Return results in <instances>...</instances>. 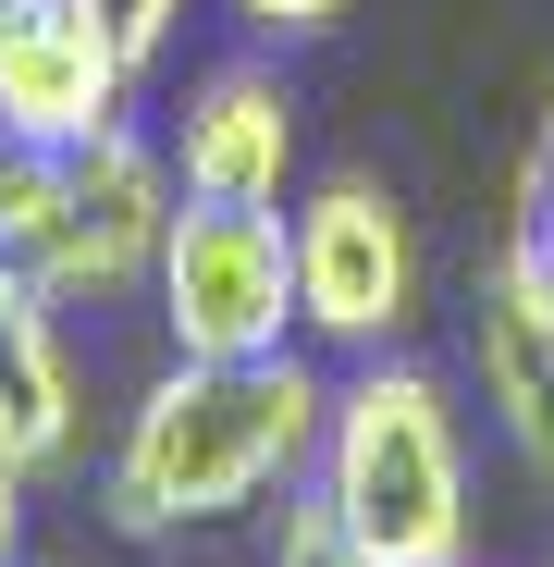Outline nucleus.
Returning <instances> with one entry per match:
<instances>
[{"instance_id": "f257e3e1", "label": "nucleus", "mask_w": 554, "mask_h": 567, "mask_svg": "<svg viewBox=\"0 0 554 567\" xmlns=\"http://www.w3.org/2000/svg\"><path fill=\"white\" fill-rule=\"evenodd\" d=\"M321 420H333V383L296 346L284 358H173L100 456V506L136 543L247 518L259 494H284L321 456Z\"/></svg>"}, {"instance_id": "f03ea898", "label": "nucleus", "mask_w": 554, "mask_h": 567, "mask_svg": "<svg viewBox=\"0 0 554 567\" xmlns=\"http://www.w3.org/2000/svg\"><path fill=\"white\" fill-rule=\"evenodd\" d=\"M309 494L369 567H469V444H456V395L419 358H357L333 383Z\"/></svg>"}, {"instance_id": "7ed1b4c3", "label": "nucleus", "mask_w": 554, "mask_h": 567, "mask_svg": "<svg viewBox=\"0 0 554 567\" xmlns=\"http://www.w3.org/2000/svg\"><path fill=\"white\" fill-rule=\"evenodd\" d=\"M160 333L173 358H284L296 333V210H222V198H185L160 235Z\"/></svg>"}, {"instance_id": "20e7f679", "label": "nucleus", "mask_w": 554, "mask_h": 567, "mask_svg": "<svg viewBox=\"0 0 554 567\" xmlns=\"http://www.w3.org/2000/svg\"><path fill=\"white\" fill-rule=\"evenodd\" d=\"M173 198H185V185H173L160 136H136V124L74 136V148H62V185H50V223H38V247H25V271L50 284L62 309H112V297H136V284L160 271Z\"/></svg>"}, {"instance_id": "39448f33", "label": "nucleus", "mask_w": 554, "mask_h": 567, "mask_svg": "<svg viewBox=\"0 0 554 567\" xmlns=\"http://www.w3.org/2000/svg\"><path fill=\"white\" fill-rule=\"evenodd\" d=\"M419 321V235L395 210V185L321 173L296 198V333L333 358H383Z\"/></svg>"}, {"instance_id": "423d86ee", "label": "nucleus", "mask_w": 554, "mask_h": 567, "mask_svg": "<svg viewBox=\"0 0 554 567\" xmlns=\"http://www.w3.org/2000/svg\"><path fill=\"white\" fill-rule=\"evenodd\" d=\"M124 112H136V50L112 38L100 0H13V25H0V124L38 148H74Z\"/></svg>"}, {"instance_id": "0eeeda50", "label": "nucleus", "mask_w": 554, "mask_h": 567, "mask_svg": "<svg viewBox=\"0 0 554 567\" xmlns=\"http://www.w3.org/2000/svg\"><path fill=\"white\" fill-rule=\"evenodd\" d=\"M160 161L185 198H222V210H284L296 185V86L271 62H210L185 74V100L160 124Z\"/></svg>"}, {"instance_id": "6e6552de", "label": "nucleus", "mask_w": 554, "mask_h": 567, "mask_svg": "<svg viewBox=\"0 0 554 567\" xmlns=\"http://www.w3.org/2000/svg\"><path fill=\"white\" fill-rule=\"evenodd\" d=\"M469 370H481V408L493 432L554 482V271L505 235L469 284Z\"/></svg>"}, {"instance_id": "1a4fd4ad", "label": "nucleus", "mask_w": 554, "mask_h": 567, "mask_svg": "<svg viewBox=\"0 0 554 567\" xmlns=\"http://www.w3.org/2000/svg\"><path fill=\"white\" fill-rule=\"evenodd\" d=\"M0 444L25 468H62L74 456V358H62V297L25 284L0 309Z\"/></svg>"}, {"instance_id": "9d476101", "label": "nucleus", "mask_w": 554, "mask_h": 567, "mask_svg": "<svg viewBox=\"0 0 554 567\" xmlns=\"http://www.w3.org/2000/svg\"><path fill=\"white\" fill-rule=\"evenodd\" d=\"M50 185H62V148H38V136H13V124H0V235H13V247H38Z\"/></svg>"}, {"instance_id": "9b49d317", "label": "nucleus", "mask_w": 554, "mask_h": 567, "mask_svg": "<svg viewBox=\"0 0 554 567\" xmlns=\"http://www.w3.org/2000/svg\"><path fill=\"white\" fill-rule=\"evenodd\" d=\"M271 567H369L345 530H333V506L321 494H284V530H271Z\"/></svg>"}, {"instance_id": "f8f14e48", "label": "nucleus", "mask_w": 554, "mask_h": 567, "mask_svg": "<svg viewBox=\"0 0 554 567\" xmlns=\"http://www.w3.org/2000/svg\"><path fill=\"white\" fill-rule=\"evenodd\" d=\"M100 13H112V38L136 50V74H148V62L185 38V13H198V0H100Z\"/></svg>"}, {"instance_id": "ddd939ff", "label": "nucleus", "mask_w": 554, "mask_h": 567, "mask_svg": "<svg viewBox=\"0 0 554 567\" xmlns=\"http://www.w3.org/2000/svg\"><path fill=\"white\" fill-rule=\"evenodd\" d=\"M518 247L554 271V124H542V148H530V173H518Z\"/></svg>"}, {"instance_id": "4468645a", "label": "nucleus", "mask_w": 554, "mask_h": 567, "mask_svg": "<svg viewBox=\"0 0 554 567\" xmlns=\"http://www.w3.org/2000/svg\"><path fill=\"white\" fill-rule=\"evenodd\" d=\"M333 13H345V0H234V25H247V38H321Z\"/></svg>"}, {"instance_id": "2eb2a0df", "label": "nucleus", "mask_w": 554, "mask_h": 567, "mask_svg": "<svg viewBox=\"0 0 554 567\" xmlns=\"http://www.w3.org/2000/svg\"><path fill=\"white\" fill-rule=\"evenodd\" d=\"M25 482H38V468H25L13 444H0V567H13V555H25Z\"/></svg>"}, {"instance_id": "dca6fc26", "label": "nucleus", "mask_w": 554, "mask_h": 567, "mask_svg": "<svg viewBox=\"0 0 554 567\" xmlns=\"http://www.w3.org/2000/svg\"><path fill=\"white\" fill-rule=\"evenodd\" d=\"M25 284H38V271H25V247H13V235H0V309H13V297H25Z\"/></svg>"}, {"instance_id": "f3484780", "label": "nucleus", "mask_w": 554, "mask_h": 567, "mask_svg": "<svg viewBox=\"0 0 554 567\" xmlns=\"http://www.w3.org/2000/svg\"><path fill=\"white\" fill-rule=\"evenodd\" d=\"M0 25H13V0H0Z\"/></svg>"}, {"instance_id": "a211bd4d", "label": "nucleus", "mask_w": 554, "mask_h": 567, "mask_svg": "<svg viewBox=\"0 0 554 567\" xmlns=\"http://www.w3.org/2000/svg\"><path fill=\"white\" fill-rule=\"evenodd\" d=\"M13 567H25V555H13Z\"/></svg>"}]
</instances>
